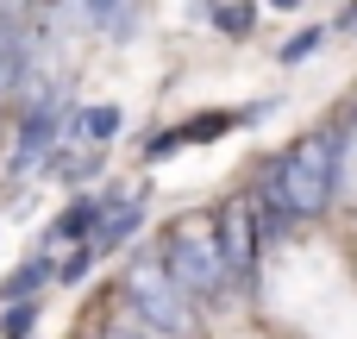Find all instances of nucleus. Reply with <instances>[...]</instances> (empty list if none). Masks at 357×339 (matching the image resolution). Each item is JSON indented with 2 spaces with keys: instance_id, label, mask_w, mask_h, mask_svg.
Listing matches in <instances>:
<instances>
[{
  "instance_id": "obj_1",
  "label": "nucleus",
  "mask_w": 357,
  "mask_h": 339,
  "mask_svg": "<svg viewBox=\"0 0 357 339\" xmlns=\"http://www.w3.org/2000/svg\"><path fill=\"white\" fill-rule=\"evenodd\" d=\"M339 157H345V132L339 126H314L282 157H270L264 182H257V226H264V239H282L295 220L326 214V201L339 189Z\"/></svg>"
},
{
  "instance_id": "obj_2",
  "label": "nucleus",
  "mask_w": 357,
  "mask_h": 339,
  "mask_svg": "<svg viewBox=\"0 0 357 339\" xmlns=\"http://www.w3.org/2000/svg\"><path fill=\"white\" fill-rule=\"evenodd\" d=\"M119 296H126V308L138 315V327H151V333L163 339H188L195 333V296L169 277V264L163 258H126V271H119Z\"/></svg>"
},
{
  "instance_id": "obj_3",
  "label": "nucleus",
  "mask_w": 357,
  "mask_h": 339,
  "mask_svg": "<svg viewBox=\"0 0 357 339\" xmlns=\"http://www.w3.org/2000/svg\"><path fill=\"white\" fill-rule=\"evenodd\" d=\"M157 258L169 264V277L195 302H213L232 283V264H226V245H220V220H176V226H163V252Z\"/></svg>"
},
{
  "instance_id": "obj_4",
  "label": "nucleus",
  "mask_w": 357,
  "mask_h": 339,
  "mask_svg": "<svg viewBox=\"0 0 357 339\" xmlns=\"http://www.w3.org/2000/svg\"><path fill=\"white\" fill-rule=\"evenodd\" d=\"M63 126H69V94H63V88H38V101H25V113H19L6 170H13L19 182H25L31 170H50V151H56Z\"/></svg>"
},
{
  "instance_id": "obj_5",
  "label": "nucleus",
  "mask_w": 357,
  "mask_h": 339,
  "mask_svg": "<svg viewBox=\"0 0 357 339\" xmlns=\"http://www.w3.org/2000/svg\"><path fill=\"white\" fill-rule=\"evenodd\" d=\"M270 113H276V101H251V107H220V113L182 120V126L157 132V138L144 145V157H151V164H163V157H169V151H182V145H213V138H226V132H238V126H257V120H270Z\"/></svg>"
},
{
  "instance_id": "obj_6",
  "label": "nucleus",
  "mask_w": 357,
  "mask_h": 339,
  "mask_svg": "<svg viewBox=\"0 0 357 339\" xmlns=\"http://www.w3.org/2000/svg\"><path fill=\"white\" fill-rule=\"evenodd\" d=\"M220 245H226V264L238 283L257 277V245H264V226H257V201H226L220 214Z\"/></svg>"
},
{
  "instance_id": "obj_7",
  "label": "nucleus",
  "mask_w": 357,
  "mask_h": 339,
  "mask_svg": "<svg viewBox=\"0 0 357 339\" xmlns=\"http://www.w3.org/2000/svg\"><path fill=\"white\" fill-rule=\"evenodd\" d=\"M31 57H38V44H31V25H25V19H0V101L25 88V75H31Z\"/></svg>"
},
{
  "instance_id": "obj_8",
  "label": "nucleus",
  "mask_w": 357,
  "mask_h": 339,
  "mask_svg": "<svg viewBox=\"0 0 357 339\" xmlns=\"http://www.w3.org/2000/svg\"><path fill=\"white\" fill-rule=\"evenodd\" d=\"M100 226H107V195H75V201L56 214L50 239H63V245H88V239H100Z\"/></svg>"
},
{
  "instance_id": "obj_9",
  "label": "nucleus",
  "mask_w": 357,
  "mask_h": 339,
  "mask_svg": "<svg viewBox=\"0 0 357 339\" xmlns=\"http://www.w3.org/2000/svg\"><path fill=\"white\" fill-rule=\"evenodd\" d=\"M144 208H151V201H144V189H113V195H107V226H100V239H94V245H100V252L126 245V239L144 226Z\"/></svg>"
},
{
  "instance_id": "obj_10",
  "label": "nucleus",
  "mask_w": 357,
  "mask_h": 339,
  "mask_svg": "<svg viewBox=\"0 0 357 339\" xmlns=\"http://www.w3.org/2000/svg\"><path fill=\"white\" fill-rule=\"evenodd\" d=\"M50 277H63V264H56V258H44V252H31L13 277H0V296H6V302H25V296H38Z\"/></svg>"
},
{
  "instance_id": "obj_11",
  "label": "nucleus",
  "mask_w": 357,
  "mask_h": 339,
  "mask_svg": "<svg viewBox=\"0 0 357 339\" xmlns=\"http://www.w3.org/2000/svg\"><path fill=\"white\" fill-rule=\"evenodd\" d=\"M213 25L226 38H251L257 31V0H213Z\"/></svg>"
},
{
  "instance_id": "obj_12",
  "label": "nucleus",
  "mask_w": 357,
  "mask_h": 339,
  "mask_svg": "<svg viewBox=\"0 0 357 339\" xmlns=\"http://www.w3.org/2000/svg\"><path fill=\"white\" fill-rule=\"evenodd\" d=\"M113 132H119V107H107V101H100V107H82V113H75V138H82V145H88V138H94V145H107Z\"/></svg>"
},
{
  "instance_id": "obj_13",
  "label": "nucleus",
  "mask_w": 357,
  "mask_h": 339,
  "mask_svg": "<svg viewBox=\"0 0 357 339\" xmlns=\"http://www.w3.org/2000/svg\"><path fill=\"white\" fill-rule=\"evenodd\" d=\"M38 315H44V308H38V296H25V302H6V315H0V333H6V339H31V333H38Z\"/></svg>"
},
{
  "instance_id": "obj_14",
  "label": "nucleus",
  "mask_w": 357,
  "mask_h": 339,
  "mask_svg": "<svg viewBox=\"0 0 357 339\" xmlns=\"http://www.w3.org/2000/svg\"><path fill=\"white\" fill-rule=\"evenodd\" d=\"M320 44H326V25H307V31H295V38H289L282 50H276V63H289V69H295V63H307V57H314Z\"/></svg>"
},
{
  "instance_id": "obj_15",
  "label": "nucleus",
  "mask_w": 357,
  "mask_h": 339,
  "mask_svg": "<svg viewBox=\"0 0 357 339\" xmlns=\"http://www.w3.org/2000/svg\"><path fill=\"white\" fill-rule=\"evenodd\" d=\"M94 258H100V245H94V239H88V245H75V252H69V264H63V283H82V277L94 271Z\"/></svg>"
},
{
  "instance_id": "obj_16",
  "label": "nucleus",
  "mask_w": 357,
  "mask_h": 339,
  "mask_svg": "<svg viewBox=\"0 0 357 339\" xmlns=\"http://www.w3.org/2000/svg\"><path fill=\"white\" fill-rule=\"evenodd\" d=\"M82 6H88V25H119L113 13H132L126 0H82Z\"/></svg>"
},
{
  "instance_id": "obj_17",
  "label": "nucleus",
  "mask_w": 357,
  "mask_h": 339,
  "mask_svg": "<svg viewBox=\"0 0 357 339\" xmlns=\"http://www.w3.org/2000/svg\"><path fill=\"white\" fill-rule=\"evenodd\" d=\"M100 339H151V327H138V321H107Z\"/></svg>"
},
{
  "instance_id": "obj_18",
  "label": "nucleus",
  "mask_w": 357,
  "mask_h": 339,
  "mask_svg": "<svg viewBox=\"0 0 357 339\" xmlns=\"http://www.w3.org/2000/svg\"><path fill=\"white\" fill-rule=\"evenodd\" d=\"M333 31H357V0H345V6H339V19H333Z\"/></svg>"
},
{
  "instance_id": "obj_19",
  "label": "nucleus",
  "mask_w": 357,
  "mask_h": 339,
  "mask_svg": "<svg viewBox=\"0 0 357 339\" xmlns=\"http://www.w3.org/2000/svg\"><path fill=\"white\" fill-rule=\"evenodd\" d=\"M264 6H282V13H295V6H301V0H264Z\"/></svg>"
}]
</instances>
